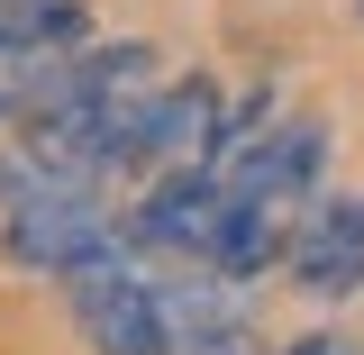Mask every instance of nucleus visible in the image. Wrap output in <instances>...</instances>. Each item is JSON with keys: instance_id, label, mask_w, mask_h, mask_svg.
Returning a JSON list of instances; mask_svg holds the SVG:
<instances>
[{"instance_id": "nucleus-1", "label": "nucleus", "mask_w": 364, "mask_h": 355, "mask_svg": "<svg viewBox=\"0 0 364 355\" xmlns=\"http://www.w3.org/2000/svg\"><path fill=\"white\" fill-rule=\"evenodd\" d=\"M136 228H119L91 191H18L9 219H0V255L18 273H55V282H82V273H109L128 255Z\"/></svg>"}, {"instance_id": "nucleus-2", "label": "nucleus", "mask_w": 364, "mask_h": 355, "mask_svg": "<svg viewBox=\"0 0 364 355\" xmlns=\"http://www.w3.org/2000/svg\"><path fill=\"white\" fill-rule=\"evenodd\" d=\"M73 328L91 337V355H173V328H164V292L136 282V273H82L73 282Z\"/></svg>"}, {"instance_id": "nucleus-3", "label": "nucleus", "mask_w": 364, "mask_h": 355, "mask_svg": "<svg viewBox=\"0 0 364 355\" xmlns=\"http://www.w3.org/2000/svg\"><path fill=\"white\" fill-rule=\"evenodd\" d=\"M219 219H228L219 164H173V174L146 191V210H136L128 228H136V246H155V255H191V265H210Z\"/></svg>"}, {"instance_id": "nucleus-4", "label": "nucleus", "mask_w": 364, "mask_h": 355, "mask_svg": "<svg viewBox=\"0 0 364 355\" xmlns=\"http://www.w3.org/2000/svg\"><path fill=\"white\" fill-rule=\"evenodd\" d=\"M291 282L310 292V301H346V292H364V201L346 191V201H318L310 219L291 228Z\"/></svg>"}, {"instance_id": "nucleus-5", "label": "nucleus", "mask_w": 364, "mask_h": 355, "mask_svg": "<svg viewBox=\"0 0 364 355\" xmlns=\"http://www.w3.org/2000/svg\"><path fill=\"white\" fill-rule=\"evenodd\" d=\"M318 146L328 137L310 128V119H282V128H255V137H237L228 155H210L219 164L228 191H264V201H301L318 174Z\"/></svg>"}, {"instance_id": "nucleus-6", "label": "nucleus", "mask_w": 364, "mask_h": 355, "mask_svg": "<svg viewBox=\"0 0 364 355\" xmlns=\"http://www.w3.org/2000/svg\"><path fill=\"white\" fill-rule=\"evenodd\" d=\"M210 146H219V91H210V83L155 91V100H146V128H136L128 174H173V164H210Z\"/></svg>"}, {"instance_id": "nucleus-7", "label": "nucleus", "mask_w": 364, "mask_h": 355, "mask_svg": "<svg viewBox=\"0 0 364 355\" xmlns=\"http://www.w3.org/2000/svg\"><path fill=\"white\" fill-rule=\"evenodd\" d=\"M119 91H155V46H100V55H73V64H46L37 83H28V100L18 110H55V100H119Z\"/></svg>"}, {"instance_id": "nucleus-8", "label": "nucleus", "mask_w": 364, "mask_h": 355, "mask_svg": "<svg viewBox=\"0 0 364 355\" xmlns=\"http://www.w3.org/2000/svg\"><path fill=\"white\" fill-rule=\"evenodd\" d=\"M291 255V201H264V191H228V219H219V246H210V265L228 282H255L264 265Z\"/></svg>"}, {"instance_id": "nucleus-9", "label": "nucleus", "mask_w": 364, "mask_h": 355, "mask_svg": "<svg viewBox=\"0 0 364 355\" xmlns=\"http://www.w3.org/2000/svg\"><path fill=\"white\" fill-rule=\"evenodd\" d=\"M164 328H173V355H255V310L219 282L164 292Z\"/></svg>"}, {"instance_id": "nucleus-10", "label": "nucleus", "mask_w": 364, "mask_h": 355, "mask_svg": "<svg viewBox=\"0 0 364 355\" xmlns=\"http://www.w3.org/2000/svg\"><path fill=\"white\" fill-rule=\"evenodd\" d=\"M91 9L82 0H0V55H64V46H82Z\"/></svg>"}, {"instance_id": "nucleus-11", "label": "nucleus", "mask_w": 364, "mask_h": 355, "mask_svg": "<svg viewBox=\"0 0 364 355\" xmlns=\"http://www.w3.org/2000/svg\"><path fill=\"white\" fill-rule=\"evenodd\" d=\"M282 355H364L355 337H337V328H318V337H301V346H282Z\"/></svg>"}, {"instance_id": "nucleus-12", "label": "nucleus", "mask_w": 364, "mask_h": 355, "mask_svg": "<svg viewBox=\"0 0 364 355\" xmlns=\"http://www.w3.org/2000/svg\"><path fill=\"white\" fill-rule=\"evenodd\" d=\"M9 110H18V91H9V73H0V119H9Z\"/></svg>"}, {"instance_id": "nucleus-13", "label": "nucleus", "mask_w": 364, "mask_h": 355, "mask_svg": "<svg viewBox=\"0 0 364 355\" xmlns=\"http://www.w3.org/2000/svg\"><path fill=\"white\" fill-rule=\"evenodd\" d=\"M355 9H364V0H355Z\"/></svg>"}]
</instances>
